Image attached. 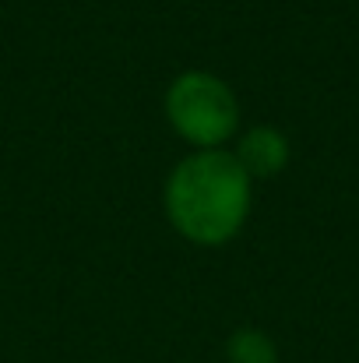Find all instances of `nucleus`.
I'll return each instance as SVG.
<instances>
[{"instance_id": "f257e3e1", "label": "nucleus", "mask_w": 359, "mask_h": 363, "mask_svg": "<svg viewBox=\"0 0 359 363\" xmlns=\"http://www.w3.org/2000/svg\"><path fill=\"white\" fill-rule=\"evenodd\" d=\"M162 208L169 226L198 247H222L237 237L253 208V180L233 152L194 148L166 177Z\"/></svg>"}, {"instance_id": "f03ea898", "label": "nucleus", "mask_w": 359, "mask_h": 363, "mask_svg": "<svg viewBox=\"0 0 359 363\" xmlns=\"http://www.w3.org/2000/svg\"><path fill=\"white\" fill-rule=\"evenodd\" d=\"M166 121L194 148H222L239 127V103L229 82L212 71H183L166 89Z\"/></svg>"}, {"instance_id": "7ed1b4c3", "label": "nucleus", "mask_w": 359, "mask_h": 363, "mask_svg": "<svg viewBox=\"0 0 359 363\" xmlns=\"http://www.w3.org/2000/svg\"><path fill=\"white\" fill-rule=\"evenodd\" d=\"M233 155H237V162L243 166V173L250 180H271V177H278L289 166L292 148H289V138L278 127L257 123V127L239 134Z\"/></svg>"}, {"instance_id": "20e7f679", "label": "nucleus", "mask_w": 359, "mask_h": 363, "mask_svg": "<svg viewBox=\"0 0 359 363\" xmlns=\"http://www.w3.org/2000/svg\"><path fill=\"white\" fill-rule=\"evenodd\" d=\"M278 346L264 328H237L226 339V363H278Z\"/></svg>"}]
</instances>
